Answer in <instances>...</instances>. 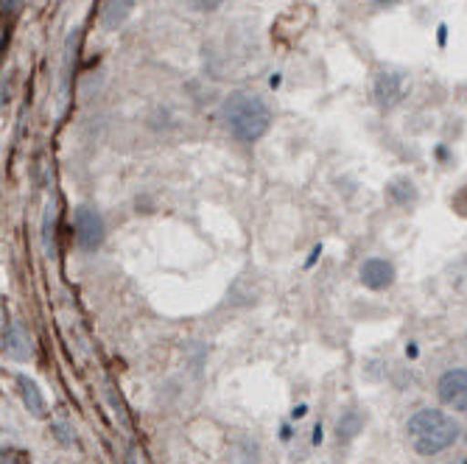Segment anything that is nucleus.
I'll list each match as a JSON object with an SVG mask.
<instances>
[{"instance_id": "obj_1", "label": "nucleus", "mask_w": 467, "mask_h": 464, "mask_svg": "<svg viewBox=\"0 0 467 464\" xmlns=\"http://www.w3.org/2000/svg\"><path fill=\"white\" fill-rule=\"evenodd\" d=\"M224 129L241 140V143H254L261 140L269 126H272V109L269 104L254 96V93H246V90H238V93H230L222 104V112H219Z\"/></svg>"}, {"instance_id": "obj_2", "label": "nucleus", "mask_w": 467, "mask_h": 464, "mask_svg": "<svg viewBox=\"0 0 467 464\" xmlns=\"http://www.w3.org/2000/svg\"><path fill=\"white\" fill-rule=\"evenodd\" d=\"M409 445L420 456H440L459 439V423L442 408H420L406 423Z\"/></svg>"}, {"instance_id": "obj_3", "label": "nucleus", "mask_w": 467, "mask_h": 464, "mask_svg": "<svg viewBox=\"0 0 467 464\" xmlns=\"http://www.w3.org/2000/svg\"><path fill=\"white\" fill-rule=\"evenodd\" d=\"M73 235H76V246L81 252H99L107 241V224H104V216L99 210L81 204L76 207L73 213Z\"/></svg>"}, {"instance_id": "obj_4", "label": "nucleus", "mask_w": 467, "mask_h": 464, "mask_svg": "<svg viewBox=\"0 0 467 464\" xmlns=\"http://www.w3.org/2000/svg\"><path fill=\"white\" fill-rule=\"evenodd\" d=\"M437 397L445 408L467 414V369H445L437 381Z\"/></svg>"}, {"instance_id": "obj_5", "label": "nucleus", "mask_w": 467, "mask_h": 464, "mask_svg": "<svg viewBox=\"0 0 467 464\" xmlns=\"http://www.w3.org/2000/svg\"><path fill=\"white\" fill-rule=\"evenodd\" d=\"M406 73H398V70H384V73H378L375 76V101L380 109H392L403 101L406 96Z\"/></svg>"}, {"instance_id": "obj_6", "label": "nucleus", "mask_w": 467, "mask_h": 464, "mask_svg": "<svg viewBox=\"0 0 467 464\" xmlns=\"http://www.w3.org/2000/svg\"><path fill=\"white\" fill-rule=\"evenodd\" d=\"M395 277H398L395 263L387 261V258H378V255L367 258L361 263V269H358V280L369 291H387V288H392L395 285Z\"/></svg>"}, {"instance_id": "obj_7", "label": "nucleus", "mask_w": 467, "mask_h": 464, "mask_svg": "<svg viewBox=\"0 0 467 464\" xmlns=\"http://www.w3.org/2000/svg\"><path fill=\"white\" fill-rule=\"evenodd\" d=\"M132 12H135V0H104L99 20H101L104 31H118L132 17Z\"/></svg>"}, {"instance_id": "obj_8", "label": "nucleus", "mask_w": 467, "mask_h": 464, "mask_svg": "<svg viewBox=\"0 0 467 464\" xmlns=\"http://www.w3.org/2000/svg\"><path fill=\"white\" fill-rule=\"evenodd\" d=\"M4 353L9 358H15V361H28L31 358V342H28L26 330L17 322L4 327Z\"/></svg>"}, {"instance_id": "obj_9", "label": "nucleus", "mask_w": 467, "mask_h": 464, "mask_svg": "<svg viewBox=\"0 0 467 464\" xmlns=\"http://www.w3.org/2000/svg\"><path fill=\"white\" fill-rule=\"evenodd\" d=\"M17 387H20V397H23V403L28 406V411H31L34 417H46V397H42L39 387L31 381V377L20 375V377H17Z\"/></svg>"}, {"instance_id": "obj_10", "label": "nucleus", "mask_w": 467, "mask_h": 464, "mask_svg": "<svg viewBox=\"0 0 467 464\" xmlns=\"http://www.w3.org/2000/svg\"><path fill=\"white\" fill-rule=\"evenodd\" d=\"M387 196H389V201H392V204H398V207H409V204H414V201H417V188H414V182H411L409 177H400V180L389 182Z\"/></svg>"}, {"instance_id": "obj_11", "label": "nucleus", "mask_w": 467, "mask_h": 464, "mask_svg": "<svg viewBox=\"0 0 467 464\" xmlns=\"http://www.w3.org/2000/svg\"><path fill=\"white\" fill-rule=\"evenodd\" d=\"M364 428V417H361V411H345L342 414V419H338V426H336V434H338V439L342 442H350L358 431Z\"/></svg>"}, {"instance_id": "obj_12", "label": "nucleus", "mask_w": 467, "mask_h": 464, "mask_svg": "<svg viewBox=\"0 0 467 464\" xmlns=\"http://www.w3.org/2000/svg\"><path fill=\"white\" fill-rule=\"evenodd\" d=\"M188 6L193 12H216L224 6V0H188Z\"/></svg>"}, {"instance_id": "obj_13", "label": "nucleus", "mask_w": 467, "mask_h": 464, "mask_svg": "<svg viewBox=\"0 0 467 464\" xmlns=\"http://www.w3.org/2000/svg\"><path fill=\"white\" fill-rule=\"evenodd\" d=\"M380 4H387V6H395V4H403V0H380Z\"/></svg>"}, {"instance_id": "obj_14", "label": "nucleus", "mask_w": 467, "mask_h": 464, "mask_svg": "<svg viewBox=\"0 0 467 464\" xmlns=\"http://www.w3.org/2000/svg\"><path fill=\"white\" fill-rule=\"evenodd\" d=\"M464 347H467V339H464Z\"/></svg>"}]
</instances>
